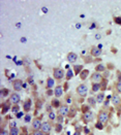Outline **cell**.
<instances>
[{
  "label": "cell",
  "mask_w": 121,
  "mask_h": 135,
  "mask_svg": "<svg viewBox=\"0 0 121 135\" xmlns=\"http://www.w3.org/2000/svg\"><path fill=\"white\" fill-rule=\"evenodd\" d=\"M108 120H109L108 112H105V110H102V112H99V115H98V122H101V123H107V122H108Z\"/></svg>",
  "instance_id": "6da1fadb"
},
{
  "label": "cell",
  "mask_w": 121,
  "mask_h": 135,
  "mask_svg": "<svg viewBox=\"0 0 121 135\" xmlns=\"http://www.w3.org/2000/svg\"><path fill=\"white\" fill-rule=\"evenodd\" d=\"M91 81H92V82H94V84H99V82L102 81V76L101 75L99 72H94V73L91 75Z\"/></svg>",
  "instance_id": "7a4b0ae2"
},
{
  "label": "cell",
  "mask_w": 121,
  "mask_h": 135,
  "mask_svg": "<svg viewBox=\"0 0 121 135\" xmlns=\"http://www.w3.org/2000/svg\"><path fill=\"white\" fill-rule=\"evenodd\" d=\"M87 91H88V88L86 87L85 85H80L79 87L77 88V93L79 95H81V96H86V94H87Z\"/></svg>",
  "instance_id": "3957f363"
},
{
  "label": "cell",
  "mask_w": 121,
  "mask_h": 135,
  "mask_svg": "<svg viewBox=\"0 0 121 135\" xmlns=\"http://www.w3.org/2000/svg\"><path fill=\"white\" fill-rule=\"evenodd\" d=\"M64 76V71L61 68H55L54 69V77L56 79H61Z\"/></svg>",
  "instance_id": "277c9868"
},
{
  "label": "cell",
  "mask_w": 121,
  "mask_h": 135,
  "mask_svg": "<svg viewBox=\"0 0 121 135\" xmlns=\"http://www.w3.org/2000/svg\"><path fill=\"white\" fill-rule=\"evenodd\" d=\"M13 89H15V91H17V92L21 91L22 88H23V82L21 81V79H16V81L13 82Z\"/></svg>",
  "instance_id": "5b68a950"
},
{
  "label": "cell",
  "mask_w": 121,
  "mask_h": 135,
  "mask_svg": "<svg viewBox=\"0 0 121 135\" xmlns=\"http://www.w3.org/2000/svg\"><path fill=\"white\" fill-rule=\"evenodd\" d=\"M91 55L92 56H94V57H98V56H101V54H102V50H101V47H91Z\"/></svg>",
  "instance_id": "8992f818"
},
{
  "label": "cell",
  "mask_w": 121,
  "mask_h": 135,
  "mask_svg": "<svg viewBox=\"0 0 121 135\" xmlns=\"http://www.w3.org/2000/svg\"><path fill=\"white\" fill-rule=\"evenodd\" d=\"M68 112H70V108H68L67 105H62L60 106L59 108V115L60 116H65V115H68Z\"/></svg>",
  "instance_id": "52a82bcc"
},
{
  "label": "cell",
  "mask_w": 121,
  "mask_h": 135,
  "mask_svg": "<svg viewBox=\"0 0 121 135\" xmlns=\"http://www.w3.org/2000/svg\"><path fill=\"white\" fill-rule=\"evenodd\" d=\"M9 101L13 103V104H18V103L20 102V95L19 94H12V96H10V99H9Z\"/></svg>",
  "instance_id": "ba28073f"
},
{
  "label": "cell",
  "mask_w": 121,
  "mask_h": 135,
  "mask_svg": "<svg viewBox=\"0 0 121 135\" xmlns=\"http://www.w3.org/2000/svg\"><path fill=\"white\" fill-rule=\"evenodd\" d=\"M41 131L45 133H49L50 131H51V125L48 122H44L43 123V125H41Z\"/></svg>",
  "instance_id": "9c48e42d"
},
{
  "label": "cell",
  "mask_w": 121,
  "mask_h": 135,
  "mask_svg": "<svg viewBox=\"0 0 121 135\" xmlns=\"http://www.w3.org/2000/svg\"><path fill=\"white\" fill-rule=\"evenodd\" d=\"M83 119H84V121L86 123L88 122H91V121L93 120V113L90 112H87L84 113V116H83Z\"/></svg>",
  "instance_id": "30bf717a"
},
{
  "label": "cell",
  "mask_w": 121,
  "mask_h": 135,
  "mask_svg": "<svg viewBox=\"0 0 121 135\" xmlns=\"http://www.w3.org/2000/svg\"><path fill=\"white\" fill-rule=\"evenodd\" d=\"M41 125H43V123L40 122V120H39V119H34V120H33L32 126H33V128H34L35 130L40 129V128H41Z\"/></svg>",
  "instance_id": "8fae6325"
},
{
  "label": "cell",
  "mask_w": 121,
  "mask_h": 135,
  "mask_svg": "<svg viewBox=\"0 0 121 135\" xmlns=\"http://www.w3.org/2000/svg\"><path fill=\"white\" fill-rule=\"evenodd\" d=\"M77 55H76L75 53H70L67 55V60L70 63H74V62L77 61Z\"/></svg>",
  "instance_id": "7c38bea8"
},
{
  "label": "cell",
  "mask_w": 121,
  "mask_h": 135,
  "mask_svg": "<svg viewBox=\"0 0 121 135\" xmlns=\"http://www.w3.org/2000/svg\"><path fill=\"white\" fill-rule=\"evenodd\" d=\"M30 107H31V100L30 99H27L23 104V108L25 112H29L30 110Z\"/></svg>",
  "instance_id": "4fadbf2b"
},
{
  "label": "cell",
  "mask_w": 121,
  "mask_h": 135,
  "mask_svg": "<svg viewBox=\"0 0 121 135\" xmlns=\"http://www.w3.org/2000/svg\"><path fill=\"white\" fill-rule=\"evenodd\" d=\"M88 75H89V71L87 70V69H84V70H82L80 72V78L82 79V81H85V79L88 77Z\"/></svg>",
  "instance_id": "5bb4252c"
},
{
  "label": "cell",
  "mask_w": 121,
  "mask_h": 135,
  "mask_svg": "<svg viewBox=\"0 0 121 135\" xmlns=\"http://www.w3.org/2000/svg\"><path fill=\"white\" fill-rule=\"evenodd\" d=\"M112 102H113V104H115V105H118L119 103L121 102V99H120V97L117 95V94H115V95H113V97H112Z\"/></svg>",
  "instance_id": "9a60e30c"
},
{
  "label": "cell",
  "mask_w": 121,
  "mask_h": 135,
  "mask_svg": "<svg viewBox=\"0 0 121 135\" xmlns=\"http://www.w3.org/2000/svg\"><path fill=\"white\" fill-rule=\"evenodd\" d=\"M54 94H55V96H56V97H60V96H62V94H63V91H62V88L60 87V86H57V87H56Z\"/></svg>",
  "instance_id": "2e32d148"
},
{
  "label": "cell",
  "mask_w": 121,
  "mask_h": 135,
  "mask_svg": "<svg viewBox=\"0 0 121 135\" xmlns=\"http://www.w3.org/2000/svg\"><path fill=\"white\" fill-rule=\"evenodd\" d=\"M103 98H105V94L103 93H98L97 96H96V101L98 103H102L103 101Z\"/></svg>",
  "instance_id": "e0dca14e"
},
{
  "label": "cell",
  "mask_w": 121,
  "mask_h": 135,
  "mask_svg": "<svg viewBox=\"0 0 121 135\" xmlns=\"http://www.w3.org/2000/svg\"><path fill=\"white\" fill-rule=\"evenodd\" d=\"M9 107H10V103L9 102H5L4 104H3V107H2V113L3 115H4V113L9 109Z\"/></svg>",
  "instance_id": "ac0fdd59"
},
{
  "label": "cell",
  "mask_w": 121,
  "mask_h": 135,
  "mask_svg": "<svg viewBox=\"0 0 121 135\" xmlns=\"http://www.w3.org/2000/svg\"><path fill=\"white\" fill-rule=\"evenodd\" d=\"M9 134L10 135H19V129L17 127H12L10 128V131H9Z\"/></svg>",
  "instance_id": "d6986e66"
},
{
  "label": "cell",
  "mask_w": 121,
  "mask_h": 135,
  "mask_svg": "<svg viewBox=\"0 0 121 135\" xmlns=\"http://www.w3.org/2000/svg\"><path fill=\"white\" fill-rule=\"evenodd\" d=\"M52 106H53V107H59L60 106V101L57 98L53 99V100H52Z\"/></svg>",
  "instance_id": "ffe728a7"
},
{
  "label": "cell",
  "mask_w": 121,
  "mask_h": 135,
  "mask_svg": "<svg viewBox=\"0 0 121 135\" xmlns=\"http://www.w3.org/2000/svg\"><path fill=\"white\" fill-rule=\"evenodd\" d=\"M95 69H96V72H101V71L105 70L106 67H105V65H102V64H98L97 66L95 67Z\"/></svg>",
  "instance_id": "44dd1931"
},
{
  "label": "cell",
  "mask_w": 121,
  "mask_h": 135,
  "mask_svg": "<svg viewBox=\"0 0 121 135\" xmlns=\"http://www.w3.org/2000/svg\"><path fill=\"white\" fill-rule=\"evenodd\" d=\"M47 85H48V88H52L54 86V81L51 77H49L47 79Z\"/></svg>",
  "instance_id": "7402d4cb"
},
{
  "label": "cell",
  "mask_w": 121,
  "mask_h": 135,
  "mask_svg": "<svg viewBox=\"0 0 121 135\" xmlns=\"http://www.w3.org/2000/svg\"><path fill=\"white\" fill-rule=\"evenodd\" d=\"M82 65H77V66H75V72H76V74H78L80 71H82Z\"/></svg>",
  "instance_id": "603a6c76"
},
{
  "label": "cell",
  "mask_w": 121,
  "mask_h": 135,
  "mask_svg": "<svg viewBox=\"0 0 121 135\" xmlns=\"http://www.w3.org/2000/svg\"><path fill=\"white\" fill-rule=\"evenodd\" d=\"M99 89H101V85H99V84H94V85H93V87H92V91L97 92Z\"/></svg>",
  "instance_id": "cb8c5ba5"
},
{
  "label": "cell",
  "mask_w": 121,
  "mask_h": 135,
  "mask_svg": "<svg viewBox=\"0 0 121 135\" xmlns=\"http://www.w3.org/2000/svg\"><path fill=\"white\" fill-rule=\"evenodd\" d=\"M72 75H74V73H72L71 69H68V70H67V73H66V78H67V79H70V78L72 77Z\"/></svg>",
  "instance_id": "d4e9b609"
},
{
  "label": "cell",
  "mask_w": 121,
  "mask_h": 135,
  "mask_svg": "<svg viewBox=\"0 0 121 135\" xmlns=\"http://www.w3.org/2000/svg\"><path fill=\"white\" fill-rule=\"evenodd\" d=\"M88 102H89V104H90L91 106H94L95 105V100L93 97H90V98H88Z\"/></svg>",
  "instance_id": "484cf974"
},
{
  "label": "cell",
  "mask_w": 121,
  "mask_h": 135,
  "mask_svg": "<svg viewBox=\"0 0 121 135\" xmlns=\"http://www.w3.org/2000/svg\"><path fill=\"white\" fill-rule=\"evenodd\" d=\"M61 130H62L61 124H57V125H56V128H55V131H56L57 133H59V132H61Z\"/></svg>",
  "instance_id": "4316f807"
},
{
  "label": "cell",
  "mask_w": 121,
  "mask_h": 135,
  "mask_svg": "<svg viewBox=\"0 0 121 135\" xmlns=\"http://www.w3.org/2000/svg\"><path fill=\"white\" fill-rule=\"evenodd\" d=\"M95 128L96 129H99V130H102V123H101V122H98V123H96V125H95Z\"/></svg>",
  "instance_id": "83f0119b"
},
{
  "label": "cell",
  "mask_w": 121,
  "mask_h": 135,
  "mask_svg": "<svg viewBox=\"0 0 121 135\" xmlns=\"http://www.w3.org/2000/svg\"><path fill=\"white\" fill-rule=\"evenodd\" d=\"M116 89H117V91H118L119 93H121V82H118L116 84Z\"/></svg>",
  "instance_id": "f1b7e54d"
},
{
  "label": "cell",
  "mask_w": 121,
  "mask_h": 135,
  "mask_svg": "<svg viewBox=\"0 0 121 135\" xmlns=\"http://www.w3.org/2000/svg\"><path fill=\"white\" fill-rule=\"evenodd\" d=\"M32 135H44V133H43V131H40V130H35Z\"/></svg>",
  "instance_id": "f546056e"
},
{
  "label": "cell",
  "mask_w": 121,
  "mask_h": 135,
  "mask_svg": "<svg viewBox=\"0 0 121 135\" xmlns=\"http://www.w3.org/2000/svg\"><path fill=\"white\" fill-rule=\"evenodd\" d=\"M1 94H2V96H6L8 94V90L7 89H3L1 91Z\"/></svg>",
  "instance_id": "4dcf8cb0"
},
{
  "label": "cell",
  "mask_w": 121,
  "mask_h": 135,
  "mask_svg": "<svg viewBox=\"0 0 121 135\" xmlns=\"http://www.w3.org/2000/svg\"><path fill=\"white\" fill-rule=\"evenodd\" d=\"M62 122H63V117H62V116L57 117V123H58V124H61Z\"/></svg>",
  "instance_id": "1f68e13d"
},
{
  "label": "cell",
  "mask_w": 121,
  "mask_h": 135,
  "mask_svg": "<svg viewBox=\"0 0 121 135\" xmlns=\"http://www.w3.org/2000/svg\"><path fill=\"white\" fill-rule=\"evenodd\" d=\"M13 112H19V106H18V104H16L15 106L13 107Z\"/></svg>",
  "instance_id": "d6a6232c"
},
{
  "label": "cell",
  "mask_w": 121,
  "mask_h": 135,
  "mask_svg": "<svg viewBox=\"0 0 121 135\" xmlns=\"http://www.w3.org/2000/svg\"><path fill=\"white\" fill-rule=\"evenodd\" d=\"M49 119H51V120H54L55 119V113L53 112L49 113Z\"/></svg>",
  "instance_id": "836d02e7"
},
{
  "label": "cell",
  "mask_w": 121,
  "mask_h": 135,
  "mask_svg": "<svg viewBox=\"0 0 121 135\" xmlns=\"http://www.w3.org/2000/svg\"><path fill=\"white\" fill-rule=\"evenodd\" d=\"M71 112H70V117H74L75 115H76V109L75 108H72V109H70Z\"/></svg>",
  "instance_id": "e575fe53"
},
{
  "label": "cell",
  "mask_w": 121,
  "mask_h": 135,
  "mask_svg": "<svg viewBox=\"0 0 121 135\" xmlns=\"http://www.w3.org/2000/svg\"><path fill=\"white\" fill-rule=\"evenodd\" d=\"M0 135H10L7 133V131H5V130H1V133H0Z\"/></svg>",
  "instance_id": "d590c367"
},
{
  "label": "cell",
  "mask_w": 121,
  "mask_h": 135,
  "mask_svg": "<svg viewBox=\"0 0 121 135\" xmlns=\"http://www.w3.org/2000/svg\"><path fill=\"white\" fill-rule=\"evenodd\" d=\"M30 119H31V117H30L29 115H27V116L25 117V122H29Z\"/></svg>",
  "instance_id": "8d00e7d4"
},
{
  "label": "cell",
  "mask_w": 121,
  "mask_h": 135,
  "mask_svg": "<svg viewBox=\"0 0 121 135\" xmlns=\"http://www.w3.org/2000/svg\"><path fill=\"white\" fill-rule=\"evenodd\" d=\"M47 110H48V112H52V107L51 106H47Z\"/></svg>",
  "instance_id": "74e56055"
},
{
  "label": "cell",
  "mask_w": 121,
  "mask_h": 135,
  "mask_svg": "<svg viewBox=\"0 0 121 135\" xmlns=\"http://www.w3.org/2000/svg\"><path fill=\"white\" fill-rule=\"evenodd\" d=\"M120 20H121L120 18H117V19H116L115 21H116V22H117V23H118V24H121V21H120Z\"/></svg>",
  "instance_id": "f35d334b"
},
{
  "label": "cell",
  "mask_w": 121,
  "mask_h": 135,
  "mask_svg": "<svg viewBox=\"0 0 121 135\" xmlns=\"http://www.w3.org/2000/svg\"><path fill=\"white\" fill-rule=\"evenodd\" d=\"M47 94H48V96H51L52 94H53V93H52V91H48V92H47Z\"/></svg>",
  "instance_id": "ab89813d"
},
{
  "label": "cell",
  "mask_w": 121,
  "mask_h": 135,
  "mask_svg": "<svg viewBox=\"0 0 121 135\" xmlns=\"http://www.w3.org/2000/svg\"><path fill=\"white\" fill-rule=\"evenodd\" d=\"M80 134H81V133L79 132V131H77V132H75V133H74V135H80Z\"/></svg>",
  "instance_id": "60d3db41"
},
{
  "label": "cell",
  "mask_w": 121,
  "mask_h": 135,
  "mask_svg": "<svg viewBox=\"0 0 121 135\" xmlns=\"http://www.w3.org/2000/svg\"><path fill=\"white\" fill-rule=\"evenodd\" d=\"M44 135H49V134H48V133H45V134H44Z\"/></svg>",
  "instance_id": "b9f144b4"
},
{
  "label": "cell",
  "mask_w": 121,
  "mask_h": 135,
  "mask_svg": "<svg viewBox=\"0 0 121 135\" xmlns=\"http://www.w3.org/2000/svg\"><path fill=\"white\" fill-rule=\"evenodd\" d=\"M21 135H24V134H21Z\"/></svg>",
  "instance_id": "7bdbcfd3"
}]
</instances>
